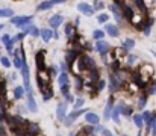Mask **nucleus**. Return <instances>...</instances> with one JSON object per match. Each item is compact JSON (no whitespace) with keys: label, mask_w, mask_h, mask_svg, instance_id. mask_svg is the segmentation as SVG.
I'll return each mask as SVG.
<instances>
[{"label":"nucleus","mask_w":156,"mask_h":136,"mask_svg":"<svg viewBox=\"0 0 156 136\" xmlns=\"http://www.w3.org/2000/svg\"><path fill=\"white\" fill-rule=\"evenodd\" d=\"M103 135L105 136H112L111 135V132H109V130H106V129H103Z\"/></svg>","instance_id":"nucleus-50"},{"label":"nucleus","mask_w":156,"mask_h":136,"mask_svg":"<svg viewBox=\"0 0 156 136\" xmlns=\"http://www.w3.org/2000/svg\"><path fill=\"white\" fill-rule=\"evenodd\" d=\"M108 20H109V15H108L106 12H103V14H100V15L97 17V21H99V23H106Z\"/></svg>","instance_id":"nucleus-31"},{"label":"nucleus","mask_w":156,"mask_h":136,"mask_svg":"<svg viewBox=\"0 0 156 136\" xmlns=\"http://www.w3.org/2000/svg\"><path fill=\"white\" fill-rule=\"evenodd\" d=\"M121 113H124V115L130 117V115L133 113V110H132V107H129V106H124V107H123V110H121Z\"/></svg>","instance_id":"nucleus-34"},{"label":"nucleus","mask_w":156,"mask_h":136,"mask_svg":"<svg viewBox=\"0 0 156 136\" xmlns=\"http://www.w3.org/2000/svg\"><path fill=\"white\" fill-rule=\"evenodd\" d=\"M0 136H6V132L3 130V127H0Z\"/></svg>","instance_id":"nucleus-51"},{"label":"nucleus","mask_w":156,"mask_h":136,"mask_svg":"<svg viewBox=\"0 0 156 136\" xmlns=\"http://www.w3.org/2000/svg\"><path fill=\"white\" fill-rule=\"evenodd\" d=\"M65 113H67V106H65V103H59L58 107H56V118H58L59 121H64Z\"/></svg>","instance_id":"nucleus-6"},{"label":"nucleus","mask_w":156,"mask_h":136,"mask_svg":"<svg viewBox=\"0 0 156 136\" xmlns=\"http://www.w3.org/2000/svg\"><path fill=\"white\" fill-rule=\"evenodd\" d=\"M0 80H2V77H0Z\"/></svg>","instance_id":"nucleus-55"},{"label":"nucleus","mask_w":156,"mask_h":136,"mask_svg":"<svg viewBox=\"0 0 156 136\" xmlns=\"http://www.w3.org/2000/svg\"><path fill=\"white\" fill-rule=\"evenodd\" d=\"M15 41H17V38H12V40H9V41H8V43L5 44V47H6V50H8L9 53L12 51V48H14V43H15Z\"/></svg>","instance_id":"nucleus-29"},{"label":"nucleus","mask_w":156,"mask_h":136,"mask_svg":"<svg viewBox=\"0 0 156 136\" xmlns=\"http://www.w3.org/2000/svg\"><path fill=\"white\" fill-rule=\"evenodd\" d=\"M26 35H27V32H26V30H23V32H21V33H18V35H17L15 38H17V41H20V40H23V38H24Z\"/></svg>","instance_id":"nucleus-40"},{"label":"nucleus","mask_w":156,"mask_h":136,"mask_svg":"<svg viewBox=\"0 0 156 136\" xmlns=\"http://www.w3.org/2000/svg\"><path fill=\"white\" fill-rule=\"evenodd\" d=\"M150 126H152V135L156 136V117L153 118V121H152V124H150Z\"/></svg>","instance_id":"nucleus-39"},{"label":"nucleus","mask_w":156,"mask_h":136,"mask_svg":"<svg viewBox=\"0 0 156 136\" xmlns=\"http://www.w3.org/2000/svg\"><path fill=\"white\" fill-rule=\"evenodd\" d=\"M77 9H79V12H82L87 17H91L94 14V8L91 5H88V3H79L77 5Z\"/></svg>","instance_id":"nucleus-4"},{"label":"nucleus","mask_w":156,"mask_h":136,"mask_svg":"<svg viewBox=\"0 0 156 136\" xmlns=\"http://www.w3.org/2000/svg\"><path fill=\"white\" fill-rule=\"evenodd\" d=\"M65 0H55V3H64Z\"/></svg>","instance_id":"nucleus-52"},{"label":"nucleus","mask_w":156,"mask_h":136,"mask_svg":"<svg viewBox=\"0 0 156 136\" xmlns=\"http://www.w3.org/2000/svg\"><path fill=\"white\" fill-rule=\"evenodd\" d=\"M133 2H135V5L138 6V9L141 11V14L146 17V15H147V6H146L144 0H133Z\"/></svg>","instance_id":"nucleus-19"},{"label":"nucleus","mask_w":156,"mask_h":136,"mask_svg":"<svg viewBox=\"0 0 156 136\" xmlns=\"http://www.w3.org/2000/svg\"><path fill=\"white\" fill-rule=\"evenodd\" d=\"M114 3H115L118 8H123V6L126 5V3H124V0H114Z\"/></svg>","instance_id":"nucleus-42"},{"label":"nucleus","mask_w":156,"mask_h":136,"mask_svg":"<svg viewBox=\"0 0 156 136\" xmlns=\"http://www.w3.org/2000/svg\"><path fill=\"white\" fill-rule=\"evenodd\" d=\"M61 91H62L64 94H67V92H68V85H62V86H61Z\"/></svg>","instance_id":"nucleus-48"},{"label":"nucleus","mask_w":156,"mask_h":136,"mask_svg":"<svg viewBox=\"0 0 156 136\" xmlns=\"http://www.w3.org/2000/svg\"><path fill=\"white\" fill-rule=\"evenodd\" d=\"M21 76H23V82H24V89L30 91V79H29V67L26 65V61H23L21 64Z\"/></svg>","instance_id":"nucleus-3"},{"label":"nucleus","mask_w":156,"mask_h":136,"mask_svg":"<svg viewBox=\"0 0 156 136\" xmlns=\"http://www.w3.org/2000/svg\"><path fill=\"white\" fill-rule=\"evenodd\" d=\"M26 130H27V135L29 136H37L38 133H40V127H38V124H32V123L27 124Z\"/></svg>","instance_id":"nucleus-12"},{"label":"nucleus","mask_w":156,"mask_h":136,"mask_svg":"<svg viewBox=\"0 0 156 136\" xmlns=\"http://www.w3.org/2000/svg\"><path fill=\"white\" fill-rule=\"evenodd\" d=\"M82 106H83V98H77V100L74 101V106H73V107H74V109H80Z\"/></svg>","instance_id":"nucleus-35"},{"label":"nucleus","mask_w":156,"mask_h":136,"mask_svg":"<svg viewBox=\"0 0 156 136\" xmlns=\"http://www.w3.org/2000/svg\"><path fill=\"white\" fill-rule=\"evenodd\" d=\"M91 77H93V80H97L99 79V71L96 70V67L91 70Z\"/></svg>","instance_id":"nucleus-37"},{"label":"nucleus","mask_w":156,"mask_h":136,"mask_svg":"<svg viewBox=\"0 0 156 136\" xmlns=\"http://www.w3.org/2000/svg\"><path fill=\"white\" fill-rule=\"evenodd\" d=\"M40 35L43 38L44 43H49L50 40L53 38V30L52 29H44V30H40Z\"/></svg>","instance_id":"nucleus-11"},{"label":"nucleus","mask_w":156,"mask_h":136,"mask_svg":"<svg viewBox=\"0 0 156 136\" xmlns=\"http://www.w3.org/2000/svg\"><path fill=\"white\" fill-rule=\"evenodd\" d=\"M77 56H79V51H77V50H71V51L67 54V62H68V65H73V62L77 59Z\"/></svg>","instance_id":"nucleus-18"},{"label":"nucleus","mask_w":156,"mask_h":136,"mask_svg":"<svg viewBox=\"0 0 156 136\" xmlns=\"http://www.w3.org/2000/svg\"><path fill=\"white\" fill-rule=\"evenodd\" d=\"M27 106H29V110H30V112H37V110H38L37 103H35L34 95H32V92H30V91H27Z\"/></svg>","instance_id":"nucleus-9"},{"label":"nucleus","mask_w":156,"mask_h":136,"mask_svg":"<svg viewBox=\"0 0 156 136\" xmlns=\"http://www.w3.org/2000/svg\"><path fill=\"white\" fill-rule=\"evenodd\" d=\"M94 67H96L94 65V61L90 56H87V54L79 56V68L80 70H93Z\"/></svg>","instance_id":"nucleus-2"},{"label":"nucleus","mask_w":156,"mask_h":136,"mask_svg":"<svg viewBox=\"0 0 156 136\" xmlns=\"http://www.w3.org/2000/svg\"><path fill=\"white\" fill-rule=\"evenodd\" d=\"M29 35H32L34 38H37V37H40V29L38 27H30V30H29Z\"/></svg>","instance_id":"nucleus-32"},{"label":"nucleus","mask_w":156,"mask_h":136,"mask_svg":"<svg viewBox=\"0 0 156 136\" xmlns=\"http://www.w3.org/2000/svg\"><path fill=\"white\" fill-rule=\"evenodd\" d=\"M121 9V12L124 14V17L127 18V20H132L133 18V11L130 9V6H127V5H124L123 8H120Z\"/></svg>","instance_id":"nucleus-17"},{"label":"nucleus","mask_w":156,"mask_h":136,"mask_svg":"<svg viewBox=\"0 0 156 136\" xmlns=\"http://www.w3.org/2000/svg\"><path fill=\"white\" fill-rule=\"evenodd\" d=\"M0 40H2V41H3V44H6V43H8V41H9V40H11V38H9V35H3V37H2V38H0Z\"/></svg>","instance_id":"nucleus-45"},{"label":"nucleus","mask_w":156,"mask_h":136,"mask_svg":"<svg viewBox=\"0 0 156 136\" xmlns=\"http://www.w3.org/2000/svg\"><path fill=\"white\" fill-rule=\"evenodd\" d=\"M112 103H114V98L112 97H109V100H108V104H106V107H105V120H109L111 118V110H112Z\"/></svg>","instance_id":"nucleus-15"},{"label":"nucleus","mask_w":156,"mask_h":136,"mask_svg":"<svg viewBox=\"0 0 156 136\" xmlns=\"http://www.w3.org/2000/svg\"><path fill=\"white\" fill-rule=\"evenodd\" d=\"M65 98H67L68 101H74V98H73V95H70V92H67V94H65Z\"/></svg>","instance_id":"nucleus-47"},{"label":"nucleus","mask_w":156,"mask_h":136,"mask_svg":"<svg viewBox=\"0 0 156 136\" xmlns=\"http://www.w3.org/2000/svg\"><path fill=\"white\" fill-rule=\"evenodd\" d=\"M133 123L136 124V127L143 129V124H144V120H143V115H133Z\"/></svg>","instance_id":"nucleus-21"},{"label":"nucleus","mask_w":156,"mask_h":136,"mask_svg":"<svg viewBox=\"0 0 156 136\" xmlns=\"http://www.w3.org/2000/svg\"><path fill=\"white\" fill-rule=\"evenodd\" d=\"M62 21H64V17H62V15H59V14H58V15H53L52 18L49 20L50 26L55 27V29H56V27H59V26L62 24Z\"/></svg>","instance_id":"nucleus-10"},{"label":"nucleus","mask_w":156,"mask_h":136,"mask_svg":"<svg viewBox=\"0 0 156 136\" xmlns=\"http://www.w3.org/2000/svg\"><path fill=\"white\" fill-rule=\"evenodd\" d=\"M109 9H111V12L114 14V17H115V20L117 21H121V18H123V15H121V12H120V8L114 3V5H111L109 6Z\"/></svg>","instance_id":"nucleus-14"},{"label":"nucleus","mask_w":156,"mask_h":136,"mask_svg":"<svg viewBox=\"0 0 156 136\" xmlns=\"http://www.w3.org/2000/svg\"><path fill=\"white\" fill-rule=\"evenodd\" d=\"M155 91H156V82H155V83H153V85H152V86H150V88H149V89H147V95H150V94H153Z\"/></svg>","instance_id":"nucleus-41"},{"label":"nucleus","mask_w":156,"mask_h":136,"mask_svg":"<svg viewBox=\"0 0 156 136\" xmlns=\"http://www.w3.org/2000/svg\"><path fill=\"white\" fill-rule=\"evenodd\" d=\"M146 101H147V94L141 97V100H140V109H143L146 106Z\"/></svg>","instance_id":"nucleus-38"},{"label":"nucleus","mask_w":156,"mask_h":136,"mask_svg":"<svg viewBox=\"0 0 156 136\" xmlns=\"http://www.w3.org/2000/svg\"><path fill=\"white\" fill-rule=\"evenodd\" d=\"M102 8H103V3H102V2H96V3H94V11H96V9H102Z\"/></svg>","instance_id":"nucleus-43"},{"label":"nucleus","mask_w":156,"mask_h":136,"mask_svg":"<svg viewBox=\"0 0 156 136\" xmlns=\"http://www.w3.org/2000/svg\"><path fill=\"white\" fill-rule=\"evenodd\" d=\"M2 27H3V26H2V24H0V29H2Z\"/></svg>","instance_id":"nucleus-53"},{"label":"nucleus","mask_w":156,"mask_h":136,"mask_svg":"<svg viewBox=\"0 0 156 136\" xmlns=\"http://www.w3.org/2000/svg\"><path fill=\"white\" fill-rule=\"evenodd\" d=\"M118 115H120V110H118V107H117V109L112 112V120H114L117 124H118V120H120V118H118Z\"/></svg>","instance_id":"nucleus-36"},{"label":"nucleus","mask_w":156,"mask_h":136,"mask_svg":"<svg viewBox=\"0 0 156 136\" xmlns=\"http://www.w3.org/2000/svg\"><path fill=\"white\" fill-rule=\"evenodd\" d=\"M96 50L100 53V54H106L108 53V50H109V44L108 43H105L102 40H97V43H96Z\"/></svg>","instance_id":"nucleus-8"},{"label":"nucleus","mask_w":156,"mask_h":136,"mask_svg":"<svg viewBox=\"0 0 156 136\" xmlns=\"http://www.w3.org/2000/svg\"><path fill=\"white\" fill-rule=\"evenodd\" d=\"M85 120H87V123H90V124H93V126H97L99 124V115L97 113H94V112H85Z\"/></svg>","instance_id":"nucleus-7"},{"label":"nucleus","mask_w":156,"mask_h":136,"mask_svg":"<svg viewBox=\"0 0 156 136\" xmlns=\"http://www.w3.org/2000/svg\"><path fill=\"white\" fill-rule=\"evenodd\" d=\"M23 95H24V88H23V86H17V88L14 89V97H15L17 100L21 98Z\"/></svg>","instance_id":"nucleus-22"},{"label":"nucleus","mask_w":156,"mask_h":136,"mask_svg":"<svg viewBox=\"0 0 156 136\" xmlns=\"http://www.w3.org/2000/svg\"><path fill=\"white\" fill-rule=\"evenodd\" d=\"M34 20V17H30V15H21V17H11V23L12 24H15L17 27H20V29H23L24 26H27L30 21Z\"/></svg>","instance_id":"nucleus-1"},{"label":"nucleus","mask_w":156,"mask_h":136,"mask_svg":"<svg viewBox=\"0 0 156 136\" xmlns=\"http://www.w3.org/2000/svg\"><path fill=\"white\" fill-rule=\"evenodd\" d=\"M133 45H135V41H133V40H130V38H127V40L123 43V48H124V50H130Z\"/></svg>","instance_id":"nucleus-26"},{"label":"nucleus","mask_w":156,"mask_h":136,"mask_svg":"<svg viewBox=\"0 0 156 136\" xmlns=\"http://www.w3.org/2000/svg\"><path fill=\"white\" fill-rule=\"evenodd\" d=\"M97 82H99V83H97V89L102 91L105 88V82H103V80H97Z\"/></svg>","instance_id":"nucleus-44"},{"label":"nucleus","mask_w":156,"mask_h":136,"mask_svg":"<svg viewBox=\"0 0 156 136\" xmlns=\"http://www.w3.org/2000/svg\"><path fill=\"white\" fill-rule=\"evenodd\" d=\"M14 11L12 9H0V17H12Z\"/></svg>","instance_id":"nucleus-27"},{"label":"nucleus","mask_w":156,"mask_h":136,"mask_svg":"<svg viewBox=\"0 0 156 136\" xmlns=\"http://www.w3.org/2000/svg\"><path fill=\"white\" fill-rule=\"evenodd\" d=\"M52 97H53V91H52V88H50V86H49L47 89L43 91V100H44V101H49Z\"/></svg>","instance_id":"nucleus-20"},{"label":"nucleus","mask_w":156,"mask_h":136,"mask_svg":"<svg viewBox=\"0 0 156 136\" xmlns=\"http://www.w3.org/2000/svg\"><path fill=\"white\" fill-rule=\"evenodd\" d=\"M153 115H152V112H144L143 113V120H144V123H147V124H152V121H153Z\"/></svg>","instance_id":"nucleus-24"},{"label":"nucleus","mask_w":156,"mask_h":136,"mask_svg":"<svg viewBox=\"0 0 156 136\" xmlns=\"http://www.w3.org/2000/svg\"><path fill=\"white\" fill-rule=\"evenodd\" d=\"M55 5H56L55 0H46V2H43V3L38 5V11H49V9L53 8Z\"/></svg>","instance_id":"nucleus-13"},{"label":"nucleus","mask_w":156,"mask_h":136,"mask_svg":"<svg viewBox=\"0 0 156 136\" xmlns=\"http://www.w3.org/2000/svg\"><path fill=\"white\" fill-rule=\"evenodd\" d=\"M93 35H94V40H102V38L105 37V32L103 30H100V29H96Z\"/></svg>","instance_id":"nucleus-30"},{"label":"nucleus","mask_w":156,"mask_h":136,"mask_svg":"<svg viewBox=\"0 0 156 136\" xmlns=\"http://www.w3.org/2000/svg\"><path fill=\"white\" fill-rule=\"evenodd\" d=\"M127 62H129V64L132 65V64L135 62V56H127Z\"/></svg>","instance_id":"nucleus-46"},{"label":"nucleus","mask_w":156,"mask_h":136,"mask_svg":"<svg viewBox=\"0 0 156 136\" xmlns=\"http://www.w3.org/2000/svg\"><path fill=\"white\" fill-rule=\"evenodd\" d=\"M58 82H59V86H62V85H68V76H67L65 73H62V74L58 77Z\"/></svg>","instance_id":"nucleus-23"},{"label":"nucleus","mask_w":156,"mask_h":136,"mask_svg":"<svg viewBox=\"0 0 156 136\" xmlns=\"http://www.w3.org/2000/svg\"><path fill=\"white\" fill-rule=\"evenodd\" d=\"M85 132H87V133H93V132H94V127H87Z\"/></svg>","instance_id":"nucleus-49"},{"label":"nucleus","mask_w":156,"mask_h":136,"mask_svg":"<svg viewBox=\"0 0 156 136\" xmlns=\"http://www.w3.org/2000/svg\"><path fill=\"white\" fill-rule=\"evenodd\" d=\"M105 32H106V33H109V35H111V37H114V38L118 35V29H117V26H114V24H106Z\"/></svg>","instance_id":"nucleus-16"},{"label":"nucleus","mask_w":156,"mask_h":136,"mask_svg":"<svg viewBox=\"0 0 156 136\" xmlns=\"http://www.w3.org/2000/svg\"><path fill=\"white\" fill-rule=\"evenodd\" d=\"M35 62H37V68L38 71H46V65H44V51L40 50L35 54Z\"/></svg>","instance_id":"nucleus-5"},{"label":"nucleus","mask_w":156,"mask_h":136,"mask_svg":"<svg viewBox=\"0 0 156 136\" xmlns=\"http://www.w3.org/2000/svg\"><path fill=\"white\" fill-rule=\"evenodd\" d=\"M0 62H2V65H3L5 68H9V67H11V61H9L8 58H5V56L0 58Z\"/></svg>","instance_id":"nucleus-33"},{"label":"nucleus","mask_w":156,"mask_h":136,"mask_svg":"<svg viewBox=\"0 0 156 136\" xmlns=\"http://www.w3.org/2000/svg\"><path fill=\"white\" fill-rule=\"evenodd\" d=\"M91 136H96V135H91Z\"/></svg>","instance_id":"nucleus-54"},{"label":"nucleus","mask_w":156,"mask_h":136,"mask_svg":"<svg viewBox=\"0 0 156 136\" xmlns=\"http://www.w3.org/2000/svg\"><path fill=\"white\" fill-rule=\"evenodd\" d=\"M21 64H23V61L18 58V53L15 51V58H14V65H15V68L20 70V68H21Z\"/></svg>","instance_id":"nucleus-28"},{"label":"nucleus","mask_w":156,"mask_h":136,"mask_svg":"<svg viewBox=\"0 0 156 136\" xmlns=\"http://www.w3.org/2000/svg\"><path fill=\"white\" fill-rule=\"evenodd\" d=\"M65 33H67L68 38H73V37L76 35V33H74V27H73L71 24H67V26H65Z\"/></svg>","instance_id":"nucleus-25"}]
</instances>
